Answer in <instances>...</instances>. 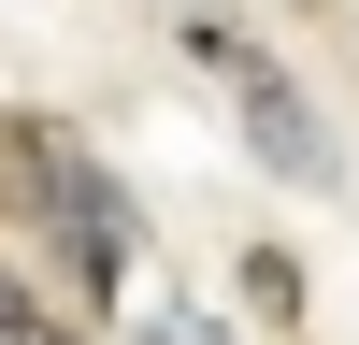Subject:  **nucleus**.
Instances as JSON below:
<instances>
[{"mask_svg":"<svg viewBox=\"0 0 359 345\" xmlns=\"http://www.w3.org/2000/svg\"><path fill=\"white\" fill-rule=\"evenodd\" d=\"M187 58L216 72V101L245 115V144L287 172V187H331V172H345V158H331V130H316V101H302V86H287V72H273V58H259L230 15H187Z\"/></svg>","mask_w":359,"mask_h":345,"instance_id":"1","label":"nucleus"},{"mask_svg":"<svg viewBox=\"0 0 359 345\" xmlns=\"http://www.w3.org/2000/svg\"><path fill=\"white\" fill-rule=\"evenodd\" d=\"M0 345H72V331H57V316H43V302H29V288H15V273H0Z\"/></svg>","mask_w":359,"mask_h":345,"instance_id":"3","label":"nucleus"},{"mask_svg":"<svg viewBox=\"0 0 359 345\" xmlns=\"http://www.w3.org/2000/svg\"><path fill=\"white\" fill-rule=\"evenodd\" d=\"M43 216L72 230V273H86V288H130V245H144V230H130V201H115V187H101L86 158L57 172V201H43Z\"/></svg>","mask_w":359,"mask_h":345,"instance_id":"2","label":"nucleus"}]
</instances>
